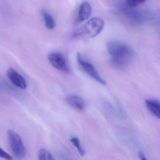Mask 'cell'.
I'll list each match as a JSON object with an SVG mask.
<instances>
[{
  "mask_svg": "<svg viewBox=\"0 0 160 160\" xmlns=\"http://www.w3.org/2000/svg\"><path fill=\"white\" fill-rule=\"evenodd\" d=\"M110 55L111 64L116 69H126L133 60L135 53L132 48L125 43L118 41H110L107 45Z\"/></svg>",
  "mask_w": 160,
  "mask_h": 160,
  "instance_id": "6da1fadb",
  "label": "cell"
},
{
  "mask_svg": "<svg viewBox=\"0 0 160 160\" xmlns=\"http://www.w3.org/2000/svg\"><path fill=\"white\" fill-rule=\"evenodd\" d=\"M8 139L11 149L17 158L23 159L26 156V148L20 136L15 131L10 130L8 132Z\"/></svg>",
  "mask_w": 160,
  "mask_h": 160,
  "instance_id": "7a4b0ae2",
  "label": "cell"
},
{
  "mask_svg": "<svg viewBox=\"0 0 160 160\" xmlns=\"http://www.w3.org/2000/svg\"><path fill=\"white\" fill-rule=\"evenodd\" d=\"M104 26V23L102 18H92L84 25V32L90 38H94L102 31Z\"/></svg>",
  "mask_w": 160,
  "mask_h": 160,
  "instance_id": "3957f363",
  "label": "cell"
},
{
  "mask_svg": "<svg viewBox=\"0 0 160 160\" xmlns=\"http://www.w3.org/2000/svg\"><path fill=\"white\" fill-rule=\"evenodd\" d=\"M77 61L82 69L90 76L100 84L104 86L106 85V81L102 78L93 65L88 61L84 59L79 53L77 54Z\"/></svg>",
  "mask_w": 160,
  "mask_h": 160,
  "instance_id": "277c9868",
  "label": "cell"
},
{
  "mask_svg": "<svg viewBox=\"0 0 160 160\" xmlns=\"http://www.w3.org/2000/svg\"><path fill=\"white\" fill-rule=\"evenodd\" d=\"M48 59L51 65L58 70L67 73L71 71L66 58L61 53L57 52L50 53Z\"/></svg>",
  "mask_w": 160,
  "mask_h": 160,
  "instance_id": "5b68a950",
  "label": "cell"
},
{
  "mask_svg": "<svg viewBox=\"0 0 160 160\" xmlns=\"http://www.w3.org/2000/svg\"><path fill=\"white\" fill-rule=\"evenodd\" d=\"M7 75L10 81L15 86L22 89L27 88V84L25 78L14 69L9 68L7 71Z\"/></svg>",
  "mask_w": 160,
  "mask_h": 160,
  "instance_id": "8992f818",
  "label": "cell"
},
{
  "mask_svg": "<svg viewBox=\"0 0 160 160\" xmlns=\"http://www.w3.org/2000/svg\"><path fill=\"white\" fill-rule=\"evenodd\" d=\"M132 7H129L126 4V6L122 7V10L124 13L130 19L138 22H142L146 20L148 16L143 13L134 10Z\"/></svg>",
  "mask_w": 160,
  "mask_h": 160,
  "instance_id": "52a82bcc",
  "label": "cell"
},
{
  "mask_svg": "<svg viewBox=\"0 0 160 160\" xmlns=\"http://www.w3.org/2000/svg\"><path fill=\"white\" fill-rule=\"evenodd\" d=\"M92 14V7L88 2H82L78 9V18L80 22H84L88 20Z\"/></svg>",
  "mask_w": 160,
  "mask_h": 160,
  "instance_id": "ba28073f",
  "label": "cell"
},
{
  "mask_svg": "<svg viewBox=\"0 0 160 160\" xmlns=\"http://www.w3.org/2000/svg\"><path fill=\"white\" fill-rule=\"evenodd\" d=\"M66 102L70 106L78 110L82 111L86 108L85 101L79 96L76 95L68 96L66 97Z\"/></svg>",
  "mask_w": 160,
  "mask_h": 160,
  "instance_id": "9c48e42d",
  "label": "cell"
},
{
  "mask_svg": "<svg viewBox=\"0 0 160 160\" xmlns=\"http://www.w3.org/2000/svg\"><path fill=\"white\" fill-rule=\"evenodd\" d=\"M42 17L44 22L45 26L48 30L54 29L56 27V21L52 15L45 10L41 12Z\"/></svg>",
  "mask_w": 160,
  "mask_h": 160,
  "instance_id": "30bf717a",
  "label": "cell"
},
{
  "mask_svg": "<svg viewBox=\"0 0 160 160\" xmlns=\"http://www.w3.org/2000/svg\"><path fill=\"white\" fill-rule=\"evenodd\" d=\"M146 105L150 112L160 119V103L155 100H147Z\"/></svg>",
  "mask_w": 160,
  "mask_h": 160,
  "instance_id": "8fae6325",
  "label": "cell"
},
{
  "mask_svg": "<svg viewBox=\"0 0 160 160\" xmlns=\"http://www.w3.org/2000/svg\"><path fill=\"white\" fill-rule=\"evenodd\" d=\"M39 160H54L55 158L53 157V155L51 154V152H49L47 150L45 149H41L39 152Z\"/></svg>",
  "mask_w": 160,
  "mask_h": 160,
  "instance_id": "7c38bea8",
  "label": "cell"
},
{
  "mask_svg": "<svg viewBox=\"0 0 160 160\" xmlns=\"http://www.w3.org/2000/svg\"><path fill=\"white\" fill-rule=\"evenodd\" d=\"M71 141L73 145L77 148L80 155L84 156L85 154V151L83 148H82V146H81L80 140L78 139V138L75 137H72L71 138Z\"/></svg>",
  "mask_w": 160,
  "mask_h": 160,
  "instance_id": "4fadbf2b",
  "label": "cell"
},
{
  "mask_svg": "<svg viewBox=\"0 0 160 160\" xmlns=\"http://www.w3.org/2000/svg\"><path fill=\"white\" fill-rule=\"evenodd\" d=\"M146 0H125L126 4L129 7L135 8L144 3Z\"/></svg>",
  "mask_w": 160,
  "mask_h": 160,
  "instance_id": "5bb4252c",
  "label": "cell"
},
{
  "mask_svg": "<svg viewBox=\"0 0 160 160\" xmlns=\"http://www.w3.org/2000/svg\"><path fill=\"white\" fill-rule=\"evenodd\" d=\"M0 156L2 158H4L6 160H11L13 159L12 157L9 153H7L1 148H0Z\"/></svg>",
  "mask_w": 160,
  "mask_h": 160,
  "instance_id": "9a60e30c",
  "label": "cell"
},
{
  "mask_svg": "<svg viewBox=\"0 0 160 160\" xmlns=\"http://www.w3.org/2000/svg\"><path fill=\"white\" fill-rule=\"evenodd\" d=\"M138 157H139L141 160H147V158H146V156H145V154L143 153L142 152H138Z\"/></svg>",
  "mask_w": 160,
  "mask_h": 160,
  "instance_id": "2e32d148",
  "label": "cell"
}]
</instances>
